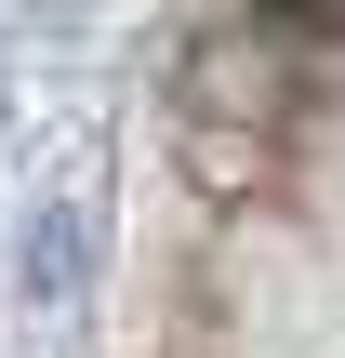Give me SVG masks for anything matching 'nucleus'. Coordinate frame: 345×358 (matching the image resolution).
<instances>
[{"label":"nucleus","mask_w":345,"mask_h":358,"mask_svg":"<svg viewBox=\"0 0 345 358\" xmlns=\"http://www.w3.org/2000/svg\"><path fill=\"white\" fill-rule=\"evenodd\" d=\"M186 120L266 146V133L293 120V27H266V13H253V27H213V40L186 53Z\"/></svg>","instance_id":"1"},{"label":"nucleus","mask_w":345,"mask_h":358,"mask_svg":"<svg viewBox=\"0 0 345 358\" xmlns=\"http://www.w3.org/2000/svg\"><path fill=\"white\" fill-rule=\"evenodd\" d=\"M173 146H186V186H213V199H253V186H266V146H253V133H199V120H186Z\"/></svg>","instance_id":"2"},{"label":"nucleus","mask_w":345,"mask_h":358,"mask_svg":"<svg viewBox=\"0 0 345 358\" xmlns=\"http://www.w3.org/2000/svg\"><path fill=\"white\" fill-rule=\"evenodd\" d=\"M66 266H80V213H40V239H27V306H53Z\"/></svg>","instance_id":"3"},{"label":"nucleus","mask_w":345,"mask_h":358,"mask_svg":"<svg viewBox=\"0 0 345 358\" xmlns=\"http://www.w3.org/2000/svg\"><path fill=\"white\" fill-rule=\"evenodd\" d=\"M266 27H345V0H266Z\"/></svg>","instance_id":"4"}]
</instances>
